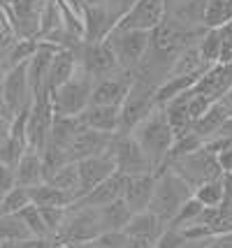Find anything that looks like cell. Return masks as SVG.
Returning a JSON list of instances; mask_svg holds the SVG:
<instances>
[{
    "label": "cell",
    "instance_id": "obj_2",
    "mask_svg": "<svg viewBox=\"0 0 232 248\" xmlns=\"http://www.w3.org/2000/svg\"><path fill=\"white\" fill-rule=\"evenodd\" d=\"M190 197H193V188L184 179H179L172 170L163 167V170L155 172V188L149 211L155 214L165 225H170V220L177 216V211Z\"/></svg>",
    "mask_w": 232,
    "mask_h": 248
},
{
    "label": "cell",
    "instance_id": "obj_51",
    "mask_svg": "<svg viewBox=\"0 0 232 248\" xmlns=\"http://www.w3.org/2000/svg\"><path fill=\"white\" fill-rule=\"evenodd\" d=\"M216 137H225V140L232 141V116H228V119H225V123L221 125V130L216 132Z\"/></svg>",
    "mask_w": 232,
    "mask_h": 248
},
{
    "label": "cell",
    "instance_id": "obj_44",
    "mask_svg": "<svg viewBox=\"0 0 232 248\" xmlns=\"http://www.w3.org/2000/svg\"><path fill=\"white\" fill-rule=\"evenodd\" d=\"M214 102H209L204 95H200L195 91H190V102H188V109H190V121L195 123L200 116H204L207 114V109L211 107Z\"/></svg>",
    "mask_w": 232,
    "mask_h": 248
},
{
    "label": "cell",
    "instance_id": "obj_20",
    "mask_svg": "<svg viewBox=\"0 0 232 248\" xmlns=\"http://www.w3.org/2000/svg\"><path fill=\"white\" fill-rule=\"evenodd\" d=\"M79 125L95 132L116 135L119 132V107H102V105H89L77 116Z\"/></svg>",
    "mask_w": 232,
    "mask_h": 248
},
{
    "label": "cell",
    "instance_id": "obj_48",
    "mask_svg": "<svg viewBox=\"0 0 232 248\" xmlns=\"http://www.w3.org/2000/svg\"><path fill=\"white\" fill-rule=\"evenodd\" d=\"M179 232L184 234V239H209L211 237V230L207 225H202V223L190 225V227H186V230H179Z\"/></svg>",
    "mask_w": 232,
    "mask_h": 248
},
{
    "label": "cell",
    "instance_id": "obj_38",
    "mask_svg": "<svg viewBox=\"0 0 232 248\" xmlns=\"http://www.w3.org/2000/svg\"><path fill=\"white\" fill-rule=\"evenodd\" d=\"M16 216H19L23 223H26V227L31 230V234H33V237L51 239V237H49V232H46L45 220H42V214H40V209H37L35 204H28L26 209H21Z\"/></svg>",
    "mask_w": 232,
    "mask_h": 248
},
{
    "label": "cell",
    "instance_id": "obj_15",
    "mask_svg": "<svg viewBox=\"0 0 232 248\" xmlns=\"http://www.w3.org/2000/svg\"><path fill=\"white\" fill-rule=\"evenodd\" d=\"M209 102H218L232 93V65H211L193 88Z\"/></svg>",
    "mask_w": 232,
    "mask_h": 248
},
{
    "label": "cell",
    "instance_id": "obj_47",
    "mask_svg": "<svg viewBox=\"0 0 232 248\" xmlns=\"http://www.w3.org/2000/svg\"><path fill=\"white\" fill-rule=\"evenodd\" d=\"M12 188H16V172H14V167L0 165V195H7Z\"/></svg>",
    "mask_w": 232,
    "mask_h": 248
},
{
    "label": "cell",
    "instance_id": "obj_27",
    "mask_svg": "<svg viewBox=\"0 0 232 248\" xmlns=\"http://www.w3.org/2000/svg\"><path fill=\"white\" fill-rule=\"evenodd\" d=\"M207 70H209V65L202 61V56L198 51V44H193V46H186L177 56V61L172 63L167 77H202Z\"/></svg>",
    "mask_w": 232,
    "mask_h": 248
},
{
    "label": "cell",
    "instance_id": "obj_18",
    "mask_svg": "<svg viewBox=\"0 0 232 248\" xmlns=\"http://www.w3.org/2000/svg\"><path fill=\"white\" fill-rule=\"evenodd\" d=\"M123 184H125V176L119 172H114L109 179H105L102 184L95 186L93 190H89L84 197H79L72 206H77V209H102V206H107V204H111V202H116V200H121Z\"/></svg>",
    "mask_w": 232,
    "mask_h": 248
},
{
    "label": "cell",
    "instance_id": "obj_23",
    "mask_svg": "<svg viewBox=\"0 0 232 248\" xmlns=\"http://www.w3.org/2000/svg\"><path fill=\"white\" fill-rule=\"evenodd\" d=\"M188 102H190V91L184 93V95H177L174 100H170L167 105L160 107L163 109V114H165L167 125L172 128L174 140L193 130V121H190V109H188Z\"/></svg>",
    "mask_w": 232,
    "mask_h": 248
},
{
    "label": "cell",
    "instance_id": "obj_1",
    "mask_svg": "<svg viewBox=\"0 0 232 248\" xmlns=\"http://www.w3.org/2000/svg\"><path fill=\"white\" fill-rule=\"evenodd\" d=\"M130 135L135 137L142 153L146 155V160L151 165V172L155 174L158 170H163L167 165V155H170V149H172V141H174L172 128L167 125L163 109L155 107Z\"/></svg>",
    "mask_w": 232,
    "mask_h": 248
},
{
    "label": "cell",
    "instance_id": "obj_24",
    "mask_svg": "<svg viewBox=\"0 0 232 248\" xmlns=\"http://www.w3.org/2000/svg\"><path fill=\"white\" fill-rule=\"evenodd\" d=\"M79 70L77 63V54L75 49H58L51 61V67H49V77H46V91L51 93L58 86H63L67 79H72L75 72Z\"/></svg>",
    "mask_w": 232,
    "mask_h": 248
},
{
    "label": "cell",
    "instance_id": "obj_29",
    "mask_svg": "<svg viewBox=\"0 0 232 248\" xmlns=\"http://www.w3.org/2000/svg\"><path fill=\"white\" fill-rule=\"evenodd\" d=\"M98 214H100L102 232H121V230H125L128 220L133 218V211L123 202V197L107 206H102V209H98Z\"/></svg>",
    "mask_w": 232,
    "mask_h": 248
},
{
    "label": "cell",
    "instance_id": "obj_4",
    "mask_svg": "<svg viewBox=\"0 0 232 248\" xmlns=\"http://www.w3.org/2000/svg\"><path fill=\"white\" fill-rule=\"evenodd\" d=\"M91 91H93V77L86 75L79 67L72 79H67L63 86L51 91V107L56 116H72L79 114L91 105Z\"/></svg>",
    "mask_w": 232,
    "mask_h": 248
},
{
    "label": "cell",
    "instance_id": "obj_32",
    "mask_svg": "<svg viewBox=\"0 0 232 248\" xmlns=\"http://www.w3.org/2000/svg\"><path fill=\"white\" fill-rule=\"evenodd\" d=\"M31 230L26 227L21 218L16 216H7V214H0V244H10V241H21V239H31Z\"/></svg>",
    "mask_w": 232,
    "mask_h": 248
},
{
    "label": "cell",
    "instance_id": "obj_35",
    "mask_svg": "<svg viewBox=\"0 0 232 248\" xmlns=\"http://www.w3.org/2000/svg\"><path fill=\"white\" fill-rule=\"evenodd\" d=\"M202 211H204V206L200 204L195 197H190L186 204L177 211V216L170 220V225L167 227H172V230H186V227H190V225H198Z\"/></svg>",
    "mask_w": 232,
    "mask_h": 248
},
{
    "label": "cell",
    "instance_id": "obj_41",
    "mask_svg": "<svg viewBox=\"0 0 232 248\" xmlns=\"http://www.w3.org/2000/svg\"><path fill=\"white\" fill-rule=\"evenodd\" d=\"M128 234L125 232H102L98 239H93L91 244L95 248H125L128 246Z\"/></svg>",
    "mask_w": 232,
    "mask_h": 248
},
{
    "label": "cell",
    "instance_id": "obj_14",
    "mask_svg": "<svg viewBox=\"0 0 232 248\" xmlns=\"http://www.w3.org/2000/svg\"><path fill=\"white\" fill-rule=\"evenodd\" d=\"M114 135L107 132H95V130L81 128L77 132V137L72 141L70 151H67V162H81L86 158H98L109 151V144Z\"/></svg>",
    "mask_w": 232,
    "mask_h": 248
},
{
    "label": "cell",
    "instance_id": "obj_12",
    "mask_svg": "<svg viewBox=\"0 0 232 248\" xmlns=\"http://www.w3.org/2000/svg\"><path fill=\"white\" fill-rule=\"evenodd\" d=\"M167 16V0H137L114 28L154 32Z\"/></svg>",
    "mask_w": 232,
    "mask_h": 248
},
{
    "label": "cell",
    "instance_id": "obj_22",
    "mask_svg": "<svg viewBox=\"0 0 232 248\" xmlns=\"http://www.w3.org/2000/svg\"><path fill=\"white\" fill-rule=\"evenodd\" d=\"M165 230H167V225L155 216V214H151V211H139V214H133V218L128 220V225H125L123 232L133 239H144V241H149V244H155Z\"/></svg>",
    "mask_w": 232,
    "mask_h": 248
},
{
    "label": "cell",
    "instance_id": "obj_45",
    "mask_svg": "<svg viewBox=\"0 0 232 248\" xmlns=\"http://www.w3.org/2000/svg\"><path fill=\"white\" fill-rule=\"evenodd\" d=\"M186 239H184V234L179 232V230H172V227H167L165 232L160 234V239L154 244V248H181V244H184Z\"/></svg>",
    "mask_w": 232,
    "mask_h": 248
},
{
    "label": "cell",
    "instance_id": "obj_39",
    "mask_svg": "<svg viewBox=\"0 0 232 248\" xmlns=\"http://www.w3.org/2000/svg\"><path fill=\"white\" fill-rule=\"evenodd\" d=\"M28 151V146L23 141L7 137L5 141H0V165H7V167H16L21 155Z\"/></svg>",
    "mask_w": 232,
    "mask_h": 248
},
{
    "label": "cell",
    "instance_id": "obj_53",
    "mask_svg": "<svg viewBox=\"0 0 232 248\" xmlns=\"http://www.w3.org/2000/svg\"><path fill=\"white\" fill-rule=\"evenodd\" d=\"M0 116L12 121V114H10V109H7V105H5V95H2V72H0Z\"/></svg>",
    "mask_w": 232,
    "mask_h": 248
},
{
    "label": "cell",
    "instance_id": "obj_26",
    "mask_svg": "<svg viewBox=\"0 0 232 248\" xmlns=\"http://www.w3.org/2000/svg\"><path fill=\"white\" fill-rule=\"evenodd\" d=\"M16 172V186L21 188H35L45 184V172H42V155L35 151H26L21 155L19 165L14 167Z\"/></svg>",
    "mask_w": 232,
    "mask_h": 248
},
{
    "label": "cell",
    "instance_id": "obj_19",
    "mask_svg": "<svg viewBox=\"0 0 232 248\" xmlns=\"http://www.w3.org/2000/svg\"><path fill=\"white\" fill-rule=\"evenodd\" d=\"M58 49H61V46L40 40L37 51H35L33 58L28 61V84H31V91H33V100H35V95H40L42 91H46L49 67H51V61H54V56Z\"/></svg>",
    "mask_w": 232,
    "mask_h": 248
},
{
    "label": "cell",
    "instance_id": "obj_16",
    "mask_svg": "<svg viewBox=\"0 0 232 248\" xmlns=\"http://www.w3.org/2000/svg\"><path fill=\"white\" fill-rule=\"evenodd\" d=\"M116 172V165L109 158V153L98 155V158H86V160L77 162V174H79V197L93 190L95 186H100L105 179H109ZM77 197V200H79Z\"/></svg>",
    "mask_w": 232,
    "mask_h": 248
},
{
    "label": "cell",
    "instance_id": "obj_46",
    "mask_svg": "<svg viewBox=\"0 0 232 248\" xmlns=\"http://www.w3.org/2000/svg\"><path fill=\"white\" fill-rule=\"evenodd\" d=\"M56 244L51 239H40V237H31V239H21V241H10V244H0V248H54Z\"/></svg>",
    "mask_w": 232,
    "mask_h": 248
},
{
    "label": "cell",
    "instance_id": "obj_31",
    "mask_svg": "<svg viewBox=\"0 0 232 248\" xmlns=\"http://www.w3.org/2000/svg\"><path fill=\"white\" fill-rule=\"evenodd\" d=\"M46 184L56 186V188H61L63 193H67L75 202H77L79 197V174H77V162H67L63 167H58L54 174H51V179L46 181ZM72 202V204H75Z\"/></svg>",
    "mask_w": 232,
    "mask_h": 248
},
{
    "label": "cell",
    "instance_id": "obj_54",
    "mask_svg": "<svg viewBox=\"0 0 232 248\" xmlns=\"http://www.w3.org/2000/svg\"><path fill=\"white\" fill-rule=\"evenodd\" d=\"M125 248H154V244H149V241H144V239H128V246Z\"/></svg>",
    "mask_w": 232,
    "mask_h": 248
},
{
    "label": "cell",
    "instance_id": "obj_52",
    "mask_svg": "<svg viewBox=\"0 0 232 248\" xmlns=\"http://www.w3.org/2000/svg\"><path fill=\"white\" fill-rule=\"evenodd\" d=\"M10 128H12V121L5 119V116H0V141H5L10 137Z\"/></svg>",
    "mask_w": 232,
    "mask_h": 248
},
{
    "label": "cell",
    "instance_id": "obj_50",
    "mask_svg": "<svg viewBox=\"0 0 232 248\" xmlns=\"http://www.w3.org/2000/svg\"><path fill=\"white\" fill-rule=\"evenodd\" d=\"M209 239H186L181 248H209Z\"/></svg>",
    "mask_w": 232,
    "mask_h": 248
},
{
    "label": "cell",
    "instance_id": "obj_5",
    "mask_svg": "<svg viewBox=\"0 0 232 248\" xmlns=\"http://www.w3.org/2000/svg\"><path fill=\"white\" fill-rule=\"evenodd\" d=\"M154 109L155 86L144 81V79H135L125 100H123V105L119 107V135H130Z\"/></svg>",
    "mask_w": 232,
    "mask_h": 248
},
{
    "label": "cell",
    "instance_id": "obj_40",
    "mask_svg": "<svg viewBox=\"0 0 232 248\" xmlns=\"http://www.w3.org/2000/svg\"><path fill=\"white\" fill-rule=\"evenodd\" d=\"M37 209H40V206H37ZM40 214H42V220H45L49 237H51V241H54L56 234H58V230L63 227V223H65L67 209H56V206H49V209H40Z\"/></svg>",
    "mask_w": 232,
    "mask_h": 248
},
{
    "label": "cell",
    "instance_id": "obj_10",
    "mask_svg": "<svg viewBox=\"0 0 232 248\" xmlns=\"http://www.w3.org/2000/svg\"><path fill=\"white\" fill-rule=\"evenodd\" d=\"M75 54H77L79 67L86 75L93 77V81L95 79H105V77H109V75H116L121 70L119 63H116V58H114V54H111L107 40L105 42H84L81 40L75 46Z\"/></svg>",
    "mask_w": 232,
    "mask_h": 248
},
{
    "label": "cell",
    "instance_id": "obj_6",
    "mask_svg": "<svg viewBox=\"0 0 232 248\" xmlns=\"http://www.w3.org/2000/svg\"><path fill=\"white\" fill-rule=\"evenodd\" d=\"M165 167L172 170L179 179H184L193 190H195L198 186L207 184V181H214V179H221L223 176L221 167H218V162H216V155H211L204 146H202L200 151L190 153V155L170 160Z\"/></svg>",
    "mask_w": 232,
    "mask_h": 248
},
{
    "label": "cell",
    "instance_id": "obj_37",
    "mask_svg": "<svg viewBox=\"0 0 232 248\" xmlns=\"http://www.w3.org/2000/svg\"><path fill=\"white\" fill-rule=\"evenodd\" d=\"M28 204H33V202H31V193H28V188L16 186V188H12L7 195H2V214H7V216L19 214V211L26 209Z\"/></svg>",
    "mask_w": 232,
    "mask_h": 248
},
{
    "label": "cell",
    "instance_id": "obj_36",
    "mask_svg": "<svg viewBox=\"0 0 232 248\" xmlns=\"http://www.w3.org/2000/svg\"><path fill=\"white\" fill-rule=\"evenodd\" d=\"M202 146H204V140L190 130V132H186V135H181V137H177V140L172 141V149H170L167 162L177 160V158H184V155H190V153L200 151Z\"/></svg>",
    "mask_w": 232,
    "mask_h": 248
},
{
    "label": "cell",
    "instance_id": "obj_30",
    "mask_svg": "<svg viewBox=\"0 0 232 248\" xmlns=\"http://www.w3.org/2000/svg\"><path fill=\"white\" fill-rule=\"evenodd\" d=\"M232 23V0H204L202 7V28L218 31Z\"/></svg>",
    "mask_w": 232,
    "mask_h": 248
},
{
    "label": "cell",
    "instance_id": "obj_49",
    "mask_svg": "<svg viewBox=\"0 0 232 248\" xmlns=\"http://www.w3.org/2000/svg\"><path fill=\"white\" fill-rule=\"evenodd\" d=\"M209 248H232V232L230 234H216V237H211Z\"/></svg>",
    "mask_w": 232,
    "mask_h": 248
},
{
    "label": "cell",
    "instance_id": "obj_17",
    "mask_svg": "<svg viewBox=\"0 0 232 248\" xmlns=\"http://www.w3.org/2000/svg\"><path fill=\"white\" fill-rule=\"evenodd\" d=\"M154 188H155V174H137V176H125V184H123V202L128 204V209L133 214L139 211H149L151 204V197H154Z\"/></svg>",
    "mask_w": 232,
    "mask_h": 248
},
{
    "label": "cell",
    "instance_id": "obj_13",
    "mask_svg": "<svg viewBox=\"0 0 232 248\" xmlns=\"http://www.w3.org/2000/svg\"><path fill=\"white\" fill-rule=\"evenodd\" d=\"M135 75L119 70L116 75H109L105 79H95L93 81V91H91V105H102V107H121L128 91L133 86Z\"/></svg>",
    "mask_w": 232,
    "mask_h": 248
},
{
    "label": "cell",
    "instance_id": "obj_57",
    "mask_svg": "<svg viewBox=\"0 0 232 248\" xmlns=\"http://www.w3.org/2000/svg\"><path fill=\"white\" fill-rule=\"evenodd\" d=\"M54 248H70V246H54Z\"/></svg>",
    "mask_w": 232,
    "mask_h": 248
},
{
    "label": "cell",
    "instance_id": "obj_58",
    "mask_svg": "<svg viewBox=\"0 0 232 248\" xmlns=\"http://www.w3.org/2000/svg\"><path fill=\"white\" fill-rule=\"evenodd\" d=\"M228 174H230V176H232V170H230V172H228Z\"/></svg>",
    "mask_w": 232,
    "mask_h": 248
},
{
    "label": "cell",
    "instance_id": "obj_7",
    "mask_svg": "<svg viewBox=\"0 0 232 248\" xmlns=\"http://www.w3.org/2000/svg\"><path fill=\"white\" fill-rule=\"evenodd\" d=\"M149 42H151V32H139V31H119L114 28L107 37L111 54L116 58V63L125 72H135L144 56L149 51Z\"/></svg>",
    "mask_w": 232,
    "mask_h": 248
},
{
    "label": "cell",
    "instance_id": "obj_8",
    "mask_svg": "<svg viewBox=\"0 0 232 248\" xmlns=\"http://www.w3.org/2000/svg\"><path fill=\"white\" fill-rule=\"evenodd\" d=\"M54 107H51V93L42 91L40 95H35L31 111H28V125H26V144L28 151L42 153L49 140V130L54 123Z\"/></svg>",
    "mask_w": 232,
    "mask_h": 248
},
{
    "label": "cell",
    "instance_id": "obj_33",
    "mask_svg": "<svg viewBox=\"0 0 232 248\" xmlns=\"http://www.w3.org/2000/svg\"><path fill=\"white\" fill-rule=\"evenodd\" d=\"M193 197H195L204 209H209V206H221L223 197H225V190H223V176L221 179H214V181H207V184L198 186V188L193 190Z\"/></svg>",
    "mask_w": 232,
    "mask_h": 248
},
{
    "label": "cell",
    "instance_id": "obj_3",
    "mask_svg": "<svg viewBox=\"0 0 232 248\" xmlns=\"http://www.w3.org/2000/svg\"><path fill=\"white\" fill-rule=\"evenodd\" d=\"M102 234L98 209H77V206H67V216L63 227L58 230L54 244L56 246H81L91 244L93 239Z\"/></svg>",
    "mask_w": 232,
    "mask_h": 248
},
{
    "label": "cell",
    "instance_id": "obj_43",
    "mask_svg": "<svg viewBox=\"0 0 232 248\" xmlns=\"http://www.w3.org/2000/svg\"><path fill=\"white\" fill-rule=\"evenodd\" d=\"M221 32V58L218 65H232V23L218 28Z\"/></svg>",
    "mask_w": 232,
    "mask_h": 248
},
{
    "label": "cell",
    "instance_id": "obj_56",
    "mask_svg": "<svg viewBox=\"0 0 232 248\" xmlns=\"http://www.w3.org/2000/svg\"><path fill=\"white\" fill-rule=\"evenodd\" d=\"M0 214H2V195H0Z\"/></svg>",
    "mask_w": 232,
    "mask_h": 248
},
{
    "label": "cell",
    "instance_id": "obj_25",
    "mask_svg": "<svg viewBox=\"0 0 232 248\" xmlns=\"http://www.w3.org/2000/svg\"><path fill=\"white\" fill-rule=\"evenodd\" d=\"M116 23L111 21L105 7H86V19H84V42H105L114 31Z\"/></svg>",
    "mask_w": 232,
    "mask_h": 248
},
{
    "label": "cell",
    "instance_id": "obj_11",
    "mask_svg": "<svg viewBox=\"0 0 232 248\" xmlns=\"http://www.w3.org/2000/svg\"><path fill=\"white\" fill-rule=\"evenodd\" d=\"M2 95H5V105L10 109L12 119L26 109H31L33 91L28 84V63L14 65L2 72Z\"/></svg>",
    "mask_w": 232,
    "mask_h": 248
},
{
    "label": "cell",
    "instance_id": "obj_55",
    "mask_svg": "<svg viewBox=\"0 0 232 248\" xmlns=\"http://www.w3.org/2000/svg\"><path fill=\"white\" fill-rule=\"evenodd\" d=\"M86 2V7H102L107 0H84Z\"/></svg>",
    "mask_w": 232,
    "mask_h": 248
},
{
    "label": "cell",
    "instance_id": "obj_28",
    "mask_svg": "<svg viewBox=\"0 0 232 248\" xmlns=\"http://www.w3.org/2000/svg\"><path fill=\"white\" fill-rule=\"evenodd\" d=\"M28 193H31V202L35 206H40V209H49V206L67 209V206H72V202H75L67 193H63L61 188H56L51 184H40V186H35V188H28Z\"/></svg>",
    "mask_w": 232,
    "mask_h": 248
},
{
    "label": "cell",
    "instance_id": "obj_42",
    "mask_svg": "<svg viewBox=\"0 0 232 248\" xmlns=\"http://www.w3.org/2000/svg\"><path fill=\"white\" fill-rule=\"evenodd\" d=\"M135 2H137V0H107V2H105L102 7L107 10V14L111 16V21L119 23L123 16L128 14V10L133 7Z\"/></svg>",
    "mask_w": 232,
    "mask_h": 248
},
{
    "label": "cell",
    "instance_id": "obj_34",
    "mask_svg": "<svg viewBox=\"0 0 232 248\" xmlns=\"http://www.w3.org/2000/svg\"><path fill=\"white\" fill-rule=\"evenodd\" d=\"M198 51L202 56V61L209 65H218L221 58V32L218 31H202L198 42Z\"/></svg>",
    "mask_w": 232,
    "mask_h": 248
},
{
    "label": "cell",
    "instance_id": "obj_9",
    "mask_svg": "<svg viewBox=\"0 0 232 248\" xmlns=\"http://www.w3.org/2000/svg\"><path fill=\"white\" fill-rule=\"evenodd\" d=\"M109 158L116 165V172L123 176H137V174H149L151 165L142 153L139 144L135 141L133 135H114L109 144Z\"/></svg>",
    "mask_w": 232,
    "mask_h": 248
},
{
    "label": "cell",
    "instance_id": "obj_21",
    "mask_svg": "<svg viewBox=\"0 0 232 248\" xmlns=\"http://www.w3.org/2000/svg\"><path fill=\"white\" fill-rule=\"evenodd\" d=\"M228 116H232V93L225 95L223 100H218V102H214V105L207 109V114L200 116V119L193 123V132L200 135L204 141L211 140V137H216V132L221 130V125L225 123Z\"/></svg>",
    "mask_w": 232,
    "mask_h": 248
}]
</instances>
